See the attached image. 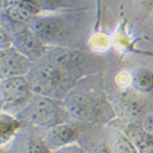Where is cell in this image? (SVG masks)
<instances>
[{"label": "cell", "mask_w": 153, "mask_h": 153, "mask_svg": "<svg viewBox=\"0 0 153 153\" xmlns=\"http://www.w3.org/2000/svg\"><path fill=\"white\" fill-rule=\"evenodd\" d=\"M86 9L41 12L31 19L29 27L47 46L78 48L88 31Z\"/></svg>", "instance_id": "1"}, {"label": "cell", "mask_w": 153, "mask_h": 153, "mask_svg": "<svg viewBox=\"0 0 153 153\" xmlns=\"http://www.w3.org/2000/svg\"><path fill=\"white\" fill-rule=\"evenodd\" d=\"M62 101L71 120L80 123L102 120L107 115L110 107L101 91L86 85L85 78L76 84Z\"/></svg>", "instance_id": "2"}, {"label": "cell", "mask_w": 153, "mask_h": 153, "mask_svg": "<svg viewBox=\"0 0 153 153\" xmlns=\"http://www.w3.org/2000/svg\"><path fill=\"white\" fill-rule=\"evenodd\" d=\"M26 78L34 94L59 100H63L78 83L44 57L32 65Z\"/></svg>", "instance_id": "3"}, {"label": "cell", "mask_w": 153, "mask_h": 153, "mask_svg": "<svg viewBox=\"0 0 153 153\" xmlns=\"http://www.w3.org/2000/svg\"><path fill=\"white\" fill-rule=\"evenodd\" d=\"M18 117L33 127L44 130L71 120L62 100L36 94L19 113Z\"/></svg>", "instance_id": "4"}, {"label": "cell", "mask_w": 153, "mask_h": 153, "mask_svg": "<svg viewBox=\"0 0 153 153\" xmlns=\"http://www.w3.org/2000/svg\"><path fill=\"white\" fill-rule=\"evenodd\" d=\"M44 58L58 66L76 82L92 76L96 68L93 56L79 48L48 46Z\"/></svg>", "instance_id": "5"}, {"label": "cell", "mask_w": 153, "mask_h": 153, "mask_svg": "<svg viewBox=\"0 0 153 153\" xmlns=\"http://www.w3.org/2000/svg\"><path fill=\"white\" fill-rule=\"evenodd\" d=\"M34 96L26 76L0 81V110L16 115Z\"/></svg>", "instance_id": "6"}, {"label": "cell", "mask_w": 153, "mask_h": 153, "mask_svg": "<svg viewBox=\"0 0 153 153\" xmlns=\"http://www.w3.org/2000/svg\"><path fill=\"white\" fill-rule=\"evenodd\" d=\"M41 13L36 0H22L21 2L0 10V24L11 34L23 27L29 26L31 19Z\"/></svg>", "instance_id": "7"}, {"label": "cell", "mask_w": 153, "mask_h": 153, "mask_svg": "<svg viewBox=\"0 0 153 153\" xmlns=\"http://www.w3.org/2000/svg\"><path fill=\"white\" fill-rule=\"evenodd\" d=\"M11 46L32 63L43 58L48 48L29 26L23 27L11 34Z\"/></svg>", "instance_id": "8"}, {"label": "cell", "mask_w": 153, "mask_h": 153, "mask_svg": "<svg viewBox=\"0 0 153 153\" xmlns=\"http://www.w3.org/2000/svg\"><path fill=\"white\" fill-rule=\"evenodd\" d=\"M33 63L12 46L0 49V81L26 76Z\"/></svg>", "instance_id": "9"}, {"label": "cell", "mask_w": 153, "mask_h": 153, "mask_svg": "<svg viewBox=\"0 0 153 153\" xmlns=\"http://www.w3.org/2000/svg\"><path fill=\"white\" fill-rule=\"evenodd\" d=\"M79 136L80 131L78 127L73 123L65 122L44 130L42 137L51 151H53L58 148L76 143Z\"/></svg>", "instance_id": "10"}, {"label": "cell", "mask_w": 153, "mask_h": 153, "mask_svg": "<svg viewBox=\"0 0 153 153\" xmlns=\"http://www.w3.org/2000/svg\"><path fill=\"white\" fill-rule=\"evenodd\" d=\"M120 105L124 111L131 117H144L149 111L148 96L143 95L133 88L128 89L120 95Z\"/></svg>", "instance_id": "11"}, {"label": "cell", "mask_w": 153, "mask_h": 153, "mask_svg": "<svg viewBox=\"0 0 153 153\" xmlns=\"http://www.w3.org/2000/svg\"><path fill=\"white\" fill-rule=\"evenodd\" d=\"M23 123L16 115L0 110V148L6 146L16 138Z\"/></svg>", "instance_id": "12"}, {"label": "cell", "mask_w": 153, "mask_h": 153, "mask_svg": "<svg viewBox=\"0 0 153 153\" xmlns=\"http://www.w3.org/2000/svg\"><path fill=\"white\" fill-rule=\"evenodd\" d=\"M125 133L132 140L139 153H153V136L142 125L131 124L127 127Z\"/></svg>", "instance_id": "13"}, {"label": "cell", "mask_w": 153, "mask_h": 153, "mask_svg": "<svg viewBox=\"0 0 153 153\" xmlns=\"http://www.w3.org/2000/svg\"><path fill=\"white\" fill-rule=\"evenodd\" d=\"M131 87L143 95L153 94V71L146 68H138L131 76Z\"/></svg>", "instance_id": "14"}, {"label": "cell", "mask_w": 153, "mask_h": 153, "mask_svg": "<svg viewBox=\"0 0 153 153\" xmlns=\"http://www.w3.org/2000/svg\"><path fill=\"white\" fill-rule=\"evenodd\" d=\"M108 146L112 153H139L128 135L117 129L110 130L108 133Z\"/></svg>", "instance_id": "15"}, {"label": "cell", "mask_w": 153, "mask_h": 153, "mask_svg": "<svg viewBox=\"0 0 153 153\" xmlns=\"http://www.w3.org/2000/svg\"><path fill=\"white\" fill-rule=\"evenodd\" d=\"M19 153H51V150L42 136L28 134L19 142Z\"/></svg>", "instance_id": "16"}, {"label": "cell", "mask_w": 153, "mask_h": 153, "mask_svg": "<svg viewBox=\"0 0 153 153\" xmlns=\"http://www.w3.org/2000/svg\"><path fill=\"white\" fill-rule=\"evenodd\" d=\"M51 153H87V151H86L82 146L76 144V143H73V144L66 145L65 147H61L56 150H53V151H51Z\"/></svg>", "instance_id": "17"}, {"label": "cell", "mask_w": 153, "mask_h": 153, "mask_svg": "<svg viewBox=\"0 0 153 153\" xmlns=\"http://www.w3.org/2000/svg\"><path fill=\"white\" fill-rule=\"evenodd\" d=\"M11 46V36L8 31L0 24V49Z\"/></svg>", "instance_id": "18"}, {"label": "cell", "mask_w": 153, "mask_h": 153, "mask_svg": "<svg viewBox=\"0 0 153 153\" xmlns=\"http://www.w3.org/2000/svg\"><path fill=\"white\" fill-rule=\"evenodd\" d=\"M141 125L149 134H151L153 136V108H151V109L144 115V117L142 118Z\"/></svg>", "instance_id": "19"}, {"label": "cell", "mask_w": 153, "mask_h": 153, "mask_svg": "<svg viewBox=\"0 0 153 153\" xmlns=\"http://www.w3.org/2000/svg\"><path fill=\"white\" fill-rule=\"evenodd\" d=\"M137 4L143 12L149 13L153 11V0H137Z\"/></svg>", "instance_id": "20"}, {"label": "cell", "mask_w": 153, "mask_h": 153, "mask_svg": "<svg viewBox=\"0 0 153 153\" xmlns=\"http://www.w3.org/2000/svg\"><path fill=\"white\" fill-rule=\"evenodd\" d=\"M93 153H112V151L110 150L108 144L102 143V144H100L98 147H96V149L94 150Z\"/></svg>", "instance_id": "21"}, {"label": "cell", "mask_w": 153, "mask_h": 153, "mask_svg": "<svg viewBox=\"0 0 153 153\" xmlns=\"http://www.w3.org/2000/svg\"><path fill=\"white\" fill-rule=\"evenodd\" d=\"M21 1H22V0H3V8H4V7L12 6V5L19 3V2H21Z\"/></svg>", "instance_id": "22"}, {"label": "cell", "mask_w": 153, "mask_h": 153, "mask_svg": "<svg viewBox=\"0 0 153 153\" xmlns=\"http://www.w3.org/2000/svg\"><path fill=\"white\" fill-rule=\"evenodd\" d=\"M3 8V0H0V10Z\"/></svg>", "instance_id": "23"}, {"label": "cell", "mask_w": 153, "mask_h": 153, "mask_svg": "<svg viewBox=\"0 0 153 153\" xmlns=\"http://www.w3.org/2000/svg\"><path fill=\"white\" fill-rule=\"evenodd\" d=\"M0 153H4V151H3V148H0Z\"/></svg>", "instance_id": "24"}]
</instances>
